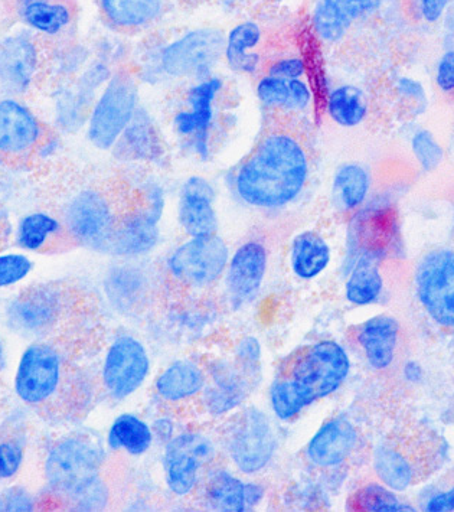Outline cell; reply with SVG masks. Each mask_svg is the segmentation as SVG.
<instances>
[{
    "mask_svg": "<svg viewBox=\"0 0 454 512\" xmlns=\"http://www.w3.org/2000/svg\"><path fill=\"white\" fill-rule=\"evenodd\" d=\"M309 179V158L289 133H270L258 142L235 175V192L247 205L279 210L302 195Z\"/></svg>",
    "mask_w": 454,
    "mask_h": 512,
    "instance_id": "1",
    "label": "cell"
},
{
    "mask_svg": "<svg viewBox=\"0 0 454 512\" xmlns=\"http://www.w3.org/2000/svg\"><path fill=\"white\" fill-rule=\"evenodd\" d=\"M351 373V358L341 344L320 341L297 355L287 373L270 388V406L277 419H295L316 401L339 390Z\"/></svg>",
    "mask_w": 454,
    "mask_h": 512,
    "instance_id": "2",
    "label": "cell"
},
{
    "mask_svg": "<svg viewBox=\"0 0 454 512\" xmlns=\"http://www.w3.org/2000/svg\"><path fill=\"white\" fill-rule=\"evenodd\" d=\"M104 452L86 438H68L52 446L45 459V478L52 491L75 498L81 508L101 507L94 497L100 494V471Z\"/></svg>",
    "mask_w": 454,
    "mask_h": 512,
    "instance_id": "3",
    "label": "cell"
},
{
    "mask_svg": "<svg viewBox=\"0 0 454 512\" xmlns=\"http://www.w3.org/2000/svg\"><path fill=\"white\" fill-rule=\"evenodd\" d=\"M277 443L270 417L256 407L238 414L224 439L228 458L244 475L264 471L276 455Z\"/></svg>",
    "mask_w": 454,
    "mask_h": 512,
    "instance_id": "4",
    "label": "cell"
},
{
    "mask_svg": "<svg viewBox=\"0 0 454 512\" xmlns=\"http://www.w3.org/2000/svg\"><path fill=\"white\" fill-rule=\"evenodd\" d=\"M414 290L434 325L454 329V250L434 249L424 254L414 272Z\"/></svg>",
    "mask_w": 454,
    "mask_h": 512,
    "instance_id": "5",
    "label": "cell"
},
{
    "mask_svg": "<svg viewBox=\"0 0 454 512\" xmlns=\"http://www.w3.org/2000/svg\"><path fill=\"white\" fill-rule=\"evenodd\" d=\"M217 455L214 442L204 433L184 432L166 442L163 471L166 487L176 497H188L201 484L205 468Z\"/></svg>",
    "mask_w": 454,
    "mask_h": 512,
    "instance_id": "6",
    "label": "cell"
},
{
    "mask_svg": "<svg viewBox=\"0 0 454 512\" xmlns=\"http://www.w3.org/2000/svg\"><path fill=\"white\" fill-rule=\"evenodd\" d=\"M228 262L230 250L217 234L189 237L169 256L168 270L181 285L204 289L221 279Z\"/></svg>",
    "mask_w": 454,
    "mask_h": 512,
    "instance_id": "7",
    "label": "cell"
},
{
    "mask_svg": "<svg viewBox=\"0 0 454 512\" xmlns=\"http://www.w3.org/2000/svg\"><path fill=\"white\" fill-rule=\"evenodd\" d=\"M137 87L129 74L114 75L103 91L88 126V138L99 149H110L136 116Z\"/></svg>",
    "mask_w": 454,
    "mask_h": 512,
    "instance_id": "8",
    "label": "cell"
},
{
    "mask_svg": "<svg viewBox=\"0 0 454 512\" xmlns=\"http://www.w3.org/2000/svg\"><path fill=\"white\" fill-rule=\"evenodd\" d=\"M64 378L61 352L39 341L26 348L15 375L16 396L29 406H44L60 391Z\"/></svg>",
    "mask_w": 454,
    "mask_h": 512,
    "instance_id": "9",
    "label": "cell"
},
{
    "mask_svg": "<svg viewBox=\"0 0 454 512\" xmlns=\"http://www.w3.org/2000/svg\"><path fill=\"white\" fill-rule=\"evenodd\" d=\"M62 218L77 243L99 250H109L119 223L109 200L94 189L73 195L62 210Z\"/></svg>",
    "mask_w": 454,
    "mask_h": 512,
    "instance_id": "10",
    "label": "cell"
},
{
    "mask_svg": "<svg viewBox=\"0 0 454 512\" xmlns=\"http://www.w3.org/2000/svg\"><path fill=\"white\" fill-rule=\"evenodd\" d=\"M150 357L145 345L132 335H120L111 342L101 368V380L113 399L133 396L150 374Z\"/></svg>",
    "mask_w": 454,
    "mask_h": 512,
    "instance_id": "11",
    "label": "cell"
},
{
    "mask_svg": "<svg viewBox=\"0 0 454 512\" xmlns=\"http://www.w3.org/2000/svg\"><path fill=\"white\" fill-rule=\"evenodd\" d=\"M62 313L64 298L60 290L38 286L25 290L9 303L6 322L21 337L42 339L57 328Z\"/></svg>",
    "mask_w": 454,
    "mask_h": 512,
    "instance_id": "12",
    "label": "cell"
},
{
    "mask_svg": "<svg viewBox=\"0 0 454 512\" xmlns=\"http://www.w3.org/2000/svg\"><path fill=\"white\" fill-rule=\"evenodd\" d=\"M225 50L224 38L214 29L189 32L166 47L160 67L168 77H188L208 71Z\"/></svg>",
    "mask_w": 454,
    "mask_h": 512,
    "instance_id": "13",
    "label": "cell"
},
{
    "mask_svg": "<svg viewBox=\"0 0 454 512\" xmlns=\"http://www.w3.org/2000/svg\"><path fill=\"white\" fill-rule=\"evenodd\" d=\"M269 266V253L261 241L241 244L225 270V290L234 308H243L253 302L263 286Z\"/></svg>",
    "mask_w": 454,
    "mask_h": 512,
    "instance_id": "14",
    "label": "cell"
},
{
    "mask_svg": "<svg viewBox=\"0 0 454 512\" xmlns=\"http://www.w3.org/2000/svg\"><path fill=\"white\" fill-rule=\"evenodd\" d=\"M395 234L397 218L394 208L390 205H371L359 211L349 230L348 246L352 264L362 256L372 257L381 262L382 257L390 249Z\"/></svg>",
    "mask_w": 454,
    "mask_h": 512,
    "instance_id": "15",
    "label": "cell"
},
{
    "mask_svg": "<svg viewBox=\"0 0 454 512\" xmlns=\"http://www.w3.org/2000/svg\"><path fill=\"white\" fill-rule=\"evenodd\" d=\"M162 208V195L155 192L148 207L135 211L117 223L109 251L117 256L137 257L155 249L160 236L159 220Z\"/></svg>",
    "mask_w": 454,
    "mask_h": 512,
    "instance_id": "16",
    "label": "cell"
},
{
    "mask_svg": "<svg viewBox=\"0 0 454 512\" xmlns=\"http://www.w3.org/2000/svg\"><path fill=\"white\" fill-rule=\"evenodd\" d=\"M220 78H207L195 84L186 96V109L175 116L176 132L194 139L195 150L202 158L208 155L209 130L214 122V104L220 94Z\"/></svg>",
    "mask_w": 454,
    "mask_h": 512,
    "instance_id": "17",
    "label": "cell"
},
{
    "mask_svg": "<svg viewBox=\"0 0 454 512\" xmlns=\"http://www.w3.org/2000/svg\"><path fill=\"white\" fill-rule=\"evenodd\" d=\"M178 220L189 237L217 234L218 215L215 210V191L207 179L191 176L182 185L179 195Z\"/></svg>",
    "mask_w": 454,
    "mask_h": 512,
    "instance_id": "18",
    "label": "cell"
},
{
    "mask_svg": "<svg viewBox=\"0 0 454 512\" xmlns=\"http://www.w3.org/2000/svg\"><path fill=\"white\" fill-rule=\"evenodd\" d=\"M358 442L355 426L344 417H335L320 427L307 443L306 456L316 468H338L355 452Z\"/></svg>",
    "mask_w": 454,
    "mask_h": 512,
    "instance_id": "19",
    "label": "cell"
},
{
    "mask_svg": "<svg viewBox=\"0 0 454 512\" xmlns=\"http://www.w3.org/2000/svg\"><path fill=\"white\" fill-rule=\"evenodd\" d=\"M248 380L250 378L237 367V364L215 365L201 394L208 413L214 417H222L238 409L247 399L250 390Z\"/></svg>",
    "mask_w": 454,
    "mask_h": 512,
    "instance_id": "20",
    "label": "cell"
},
{
    "mask_svg": "<svg viewBox=\"0 0 454 512\" xmlns=\"http://www.w3.org/2000/svg\"><path fill=\"white\" fill-rule=\"evenodd\" d=\"M400 335V322L384 313L359 326L356 341L372 370L385 371L394 364Z\"/></svg>",
    "mask_w": 454,
    "mask_h": 512,
    "instance_id": "21",
    "label": "cell"
},
{
    "mask_svg": "<svg viewBox=\"0 0 454 512\" xmlns=\"http://www.w3.org/2000/svg\"><path fill=\"white\" fill-rule=\"evenodd\" d=\"M378 0H318L313 26L323 41L336 42L345 37L356 19L377 8Z\"/></svg>",
    "mask_w": 454,
    "mask_h": 512,
    "instance_id": "22",
    "label": "cell"
},
{
    "mask_svg": "<svg viewBox=\"0 0 454 512\" xmlns=\"http://www.w3.org/2000/svg\"><path fill=\"white\" fill-rule=\"evenodd\" d=\"M207 384L204 368L192 360H176L158 375L155 391L168 404H182L197 399Z\"/></svg>",
    "mask_w": 454,
    "mask_h": 512,
    "instance_id": "23",
    "label": "cell"
},
{
    "mask_svg": "<svg viewBox=\"0 0 454 512\" xmlns=\"http://www.w3.org/2000/svg\"><path fill=\"white\" fill-rule=\"evenodd\" d=\"M41 126L34 114L13 100L0 103V152L18 155L37 145Z\"/></svg>",
    "mask_w": 454,
    "mask_h": 512,
    "instance_id": "24",
    "label": "cell"
},
{
    "mask_svg": "<svg viewBox=\"0 0 454 512\" xmlns=\"http://www.w3.org/2000/svg\"><path fill=\"white\" fill-rule=\"evenodd\" d=\"M37 68V47L28 39L8 38L0 44V81L9 90H25Z\"/></svg>",
    "mask_w": 454,
    "mask_h": 512,
    "instance_id": "25",
    "label": "cell"
},
{
    "mask_svg": "<svg viewBox=\"0 0 454 512\" xmlns=\"http://www.w3.org/2000/svg\"><path fill=\"white\" fill-rule=\"evenodd\" d=\"M331 259L332 251L328 241L316 231H303L293 238L290 267L293 275L299 279H316L328 269Z\"/></svg>",
    "mask_w": 454,
    "mask_h": 512,
    "instance_id": "26",
    "label": "cell"
},
{
    "mask_svg": "<svg viewBox=\"0 0 454 512\" xmlns=\"http://www.w3.org/2000/svg\"><path fill=\"white\" fill-rule=\"evenodd\" d=\"M248 484L228 469H217L205 479V502L214 511H248Z\"/></svg>",
    "mask_w": 454,
    "mask_h": 512,
    "instance_id": "27",
    "label": "cell"
},
{
    "mask_svg": "<svg viewBox=\"0 0 454 512\" xmlns=\"http://www.w3.org/2000/svg\"><path fill=\"white\" fill-rule=\"evenodd\" d=\"M372 468L381 484L395 492L408 491L417 481V468L403 450L382 445L372 453Z\"/></svg>",
    "mask_w": 454,
    "mask_h": 512,
    "instance_id": "28",
    "label": "cell"
},
{
    "mask_svg": "<svg viewBox=\"0 0 454 512\" xmlns=\"http://www.w3.org/2000/svg\"><path fill=\"white\" fill-rule=\"evenodd\" d=\"M155 442L153 429L132 413L120 414L111 423L107 443L114 452H124L130 456H143L152 449Z\"/></svg>",
    "mask_w": 454,
    "mask_h": 512,
    "instance_id": "29",
    "label": "cell"
},
{
    "mask_svg": "<svg viewBox=\"0 0 454 512\" xmlns=\"http://www.w3.org/2000/svg\"><path fill=\"white\" fill-rule=\"evenodd\" d=\"M384 279L380 260L362 256L352 264L351 273L345 285V298L351 305L369 306L381 298Z\"/></svg>",
    "mask_w": 454,
    "mask_h": 512,
    "instance_id": "30",
    "label": "cell"
},
{
    "mask_svg": "<svg viewBox=\"0 0 454 512\" xmlns=\"http://www.w3.org/2000/svg\"><path fill=\"white\" fill-rule=\"evenodd\" d=\"M371 176L367 169L358 163L341 166L333 178L332 197L338 210L352 213L359 210L367 201Z\"/></svg>",
    "mask_w": 454,
    "mask_h": 512,
    "instance_id": "31",
    "label": "cell"
},
{
    "mask_svg": "<svg viewBox=\"0 0 454 512\" xmlns=\"http://www.w3.org/2000/svg\"><path fill=\"white\" fill-rule=\"evenodd\" d=\"M257 96L261 103L274 109L305 110L309 106L312 93L305 81L284 80L267 75L257 86Z\"/></svg>",
    "mask_w": 454,
    "mask_h": 512,
    "instance_id": "32",
    "label": "cell"
},
{
    "mask_svg": "<svg viewBox=\"0 0 454 512\" xmlns=\"http://www.w3.org/2000/svg\"><path fill=\"white\" fill-rule=\"evenodd\" d=\"M260 39V28L254 22H244L230 32L224 54L234 71L251 74L257 70L260 57L250 51L257 47Z\"/></svg>",
    "mask_w": 454,
    "mask_h": 512,
    "instance_id": "33",
    "label": "cell"
},
{
    "mask_svg": "<svg viewBox=\"0 0 454 512\" xmlns=\"http://www.w3.org/2000/svg\"><path fill=\"white\" fill-rule=\"evenodd\" d=\"M111 24L120 28H137L159 15L162 0H101Z\"/></svg>",
    "mask_w": 454,
    "mask_h": 512,
    "instance_id": "34",
    "label": "cell"
},
{
    "mask_svg": "<svg viewBox=\"0 0 454 512\" xmlns=\"http://www.w3.org/2000/svg\"><path fill=\"white\" fill-rule=\"evenodd\" d=\"M349 511L361 512H403L416 511L411 505L400 500L397 492L381 482H369L356 489L348 501Z\"/></svg>",
    "mask_w": 454,
    "mask_h": 512,
    "instance_id": "35",
    "label": "cell"
},
{
    "mask_svg": "<svg viewBox=\"0 0 454 512\" xmlns=\"http://www.w3.org/2000/svg\"><path fill=\"white\" fill-rule=\"evenodd\" d=\"M328 112L339 126H358L368 112L364 91L354 86L335 88L328 96Z\"/></svg>",
    "mask_w": 454,
    "mask_h": 512,
    "instance_id": "36",
    "label": "cell"
},
{
    "mask_svg": "<svg viewBox=\"0 0 454 512\" xmlns=\"http://www.w3.org/2000/svg\"><path fill=\"white\" fill-rule=\"evenodd\" d=\"M60 230V221L51 215L42 213L26 215L18 228L19 246L26 250H41Z\"/></svg>",
    "mask_w": 454,
    "mask_h": 512,
    "instance_id": "37",
    "label": "cell"
},
{
    "mask_svg": "<svg viewBox=\"0 0 454 512\" xmlns=\"http://www.w3.org/2000/svg\"><path fill=\"white\" fill-rule=\"evenodd\" d=\"M25 21L47 34H57L70 22V11L64 5L48 2L29 3L24 11Z\"/></svg>",
    "mask_w": 454,
    "mask_h": 512,
    "instance_id": "38",
    "label": "cell"
},
{
    "mask_svg": "<svg viewBox=\"0 0 454 512\" xmlns=\"http://www.w3.org/2000/svg\"><path fill=\"white\" fill-rule=\"evenodd\" d=\"M413 152L418 163L426 171H433L443 161V149L427 130H421L413 138Z\"/></svg>",
    "mask_w": 454,
    "mask_h": 512,
    "instance_id": "39",
    "label": "cell"
},
{
    "mask_svg": "<svg viewBox=\"0 0 454 512\" xmlns=\"http://www.w3.org/2000/svg\"><path fill=\"white\" fill-rule=\"evenodd\" d=\"M32 272V262L24 254L0 256V289L22 282Z\"/></svg>",
    "mask_w": 454,
    "mask_h": 512,
    "instance_id": "40",
    "label": "cell"
},
{
    "mask_svg": "<svg viewBox=\"0 0 454 512\" xmlns=\"http://www.w3.org/2000/svg\"><path fill=\"white\" fill-rule=\"evenodd\" d=\"M235 363L237 367L253 380L260 374L261 368V345L254 337H246L238 342L235 348Z\"/></svg>",
    "mask_w": 454,
    "mask_h": 512,
    "instance_id": "41",
    "label": "cell"
},
{
    "mask_svg": "<svg viewBox=\"0 0 454 512\" xmlns=\"http://www.w3.org/2000/svg\"><path fill=\"white\" fill-rule=\"evenodd\" d=\"M25 449L18 440L0 442V481L18 474L24 463Z\"/></svg>",
    "mask_w": 454,
    "mask_h": 512,
    "instance_id": "42",
    "label": "cell"
},
{
    "mask_svg": "<svg viewBox=\"0 0 454 512\" xmlns=\"http://www.w3.org/2000/svg\"><path fill=\"white\" fill-rule=\"evenodd\" d=\"M306 65L300 58H287V60L277 61L271 65L269 75L273 77L284 78V80H296L305 74Z\"/></svg>",
    "mask_w": 454,
    "mask_h": 512,
    "instance_id": "43",
    "label": "cell"
},
{
    "mask_svg": "<svg viewBox=\"0 0 454 512\" xmlns=\"http://www.w3.org/2000/svg\"><path fill=\"white\" fill-rule=\"evenodd\" d=\"M437 86L446 93L454 91V51L446 52L437 65Z\"/></svg>",
    "mask_w": 454,
    "mask_h": 512,
    "instance_id": "44",
    "label": "cell"
},
{
    "mask_svg": "<svg viewBox=\"0 0 454 512\" xmlns=\"http://www.w3.org/2000/svg\"><path fill=\"white\" fill-rule=\"evenodd\" d=\"M424 511L454 512V487L431 495L426 504H424Z\"/></svg>",
    "mask_w": 454,
    "mask_h": 512,
    "instance_id": "45",
    "label": "cell"
},
{
    "mask_svg": "<svg viewBox=\"0 0 454 512\" xmlns=\"http://www.w3.org/2000/svg\"><path fill=\"white\" fill-rule=\"evenodd\" d=\"M398 91L407 99L426 104V91L417 81L410 80V78H401L400 83H398Z\"/></svg>",
    "mask_w": 454,
    "mask_h": 512,
    "instance_id": "46",
    "label": "cell"
},
{
    "mask_svg": "<svg viewBox=\"0 0 454 512\" xmlns=\"http://www.w3.org/2000/svg\"><path fill=\"white\" fill-rule=\"evenodd\" d=\"M34 505L28 495H19L12 492L5 500L0 501V511H32Z\"/></svg>",
    "mask_w": 454,
    "mask_h": 512,
    "instance_id": "47",
    "label": "cell"
},
{
    "mask_svg": "<svg viewBox=\"0 0 454 512\" xmlns=\"http://www.w3.org/2000/svg\"><path fill=\"white\" fill-rule=\"evenodd\" d=\"M447 0H420L421 13L429 22H436L442 18L446 9Z\"/></svg>",
    "mask_w": 454,
    "mask_h": 512,
    "instance_id": "48",
    "label": "cell"
},
{
    "mask_svg": "<svg viewBox=\"0 0 454 512\" xmlns=\"http://www.w3.org/2000/svg\"><path fill=\"white\" fill-rule=\"evenodd\" d=\"M404 377L405 380L410 381V383H418L423 377V371H421L420 365L414 363V361H410V363L405 364L404 367Z\"/></svg>",
    "mask_w": 454,
    "mask_h": 512,
    "instance_id": "49",
    "label": "cell"
},
{
    "mask_svg": "<svg viewBox=\"0 0 454 512\" xmlns=\"http://www.w3.org/2000/svg\"><path fill=\"white\" fill-rule=\"evenodd\" d=\"M3 367H5V348L0 344V371L3 370Z\"/></svg>",
    "mask_w": 454,
    "mask_h": 512,
    "instance_id": "50",
    "label": "cell"
}]
</instances>
